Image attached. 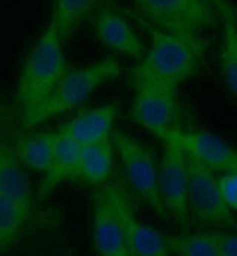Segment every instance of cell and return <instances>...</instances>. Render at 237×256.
Returning <instances> with one entry per match:
<instances>
[{
    "mask_svg": "<svg viewBox=\"0 0 237 256\" xmlns=\"http://www.w3.org/2000/svg\"><path fill=\"white\" fill-rule=\"evenodd\" d=\"M64 38L49 20L24 58L16 83V107L21 120L27 118L70 70Z\"/></svg>",
    "mask_w": 237,
    "mask_h": 256,
    "instance_id": "6da1fadb",
    "label": "cell"
},
{
    "mask_svg": "<svg viewBox=\"0 0 237 256\" xmlns=\"http://www.w3.org/2000/svg\"><path fill=\"white\" fill-rule=\"evenodd\" d=\"M136 20L152 37V46L144 58L129 72L130 86L160 83L178 89L181 83L196 74L206 44L158 30L138 16Z\"/></svg>",
    "mask_w": 237,
    "mask_h": 256,
    "instance_id": "7a4b0ae2",
    "label": "cell"
},
{
    "mask_svg": "<svg viewBox=\"0 0 237 256\" xmlns=\"http://www.w3.org/2000/svg\"><path fill=\"white\" fill-rule=\"evenodd\" d=\"M120 74L122 66L113 56L86 67L70 68L39 107L27 118L21 120L24 130L36 129L50 118L78 108L95 90L118 78Z\"/></svg>",
    "mask_w": 237,
    "mask_h": 256,
    "instance_id": "3957f363",
    "label": "cell"
},
{
    "mask_svg": "<svg viewBox=\"0 0 237 256\" xmlns=\"http://www.w3.org/2000/svg\"><path fill=\"white\" fill-rule=\"evenodd\" d=\"M138 18L154 28L206 44L204 33L218 26L221 15L209 0H134Z\"/></svg>",
    "mask_w": 237,
    "mask_h": 256,
    "instance_id": "277c9868",
    "label": "cell"
},
{
    "mask_svg": "<svg viewBox=\"0 0 237 256\" xmlns=\"http://www.w3.org/2000/svg\"><path fill=\"white\" fill-rule=\"evenodd\" d=\"M112 142L118 152L124 178L130 188L162 220H168L158 190V163L153 148L140 140L113 130Z\"/></svg>",
    "mask_w": 237,
    "mask_h": 256,
    "instance_id": "5b68a950",
    "label": "cell"
},
{
    "mask_svg": "<svg viewBox=\"0 0 237 256\" xmlns=\"http://www.w3.org/2000/svg\"><path fill=\"white\" fill-rule=\"evenodd\" d=\"M188 170V209L192 224L210 230L237 231V220L222 200L214 172L186 152Z\"/></svg>",
    "mask_w": 237,
    "mask_h": 256,
    "instance_id": "8992f818",
    "label": "cell"
},
{
    "mask_svg": "<svg viewBox=\"0 0 237 256\" xmlns=\"http://www.w3.org/2000/svg\"><path fill=\"white\" fill-rule=\"evenodd\" d=\"M130 106L134 123L148 130L162 142L174 132L181 130V110L176 88L160 83H141L134 88Z\"/></svg>",
    "mask_w": 237,
    "mask_h": 256,
    "instance_id": "52a82bcc",
    "label": "cell"
},
{
    "mask_svg": "<svg viewBox=\"0 0 237 256\" xmlns=\"http://www.w3.org/2000/svg\"><path fill=\"white\" fill-rule=\"evenodd\" d=\"M163 157L158 163V190L168 220L180 230L192 226L188 209V170L186 152L174 140L163 141Z\"/></svg>",
    "mask_w": 237,
    "mask_h": 256,
    "instance_id": "ba28073f",
    "label": "cell"
},
{
    "mask_svg": "<svg viewBox=\"0 0 237 256\" xmlns=\"http://www.w3.org/2000/svg\"><path fill=\"white\" fill-rule=\"evenodd\" d=\"M118 191V182H112L94 194L92 249L98 255L129 256Z\"/></svg>",
    "mask_w": 237,
    "mask_h": 256,
    "instance_id": "9c48e42d",
    "label": "cell"
},
{
    "mask_svg": "<svg viewBox=\"0 0 237 256\" xmlns=\"http://www.w3.org/2000/svg\"><path fill=\"white\" fill-rule=\"evenodd\" d=\"M168 138L174 140L184 152L193 156L214 174L237 172V148L209 132L176 130Z\"/></svg>",
    "mask_w": 237,
    "mask_h": 256,
    "instance_id": "30bf717a",
    "label": "cell"
},
{
    "mask_svg": "<svg viewBox=\"0 0 237 256\" xmlns=\"http://www.w3.org/2000/svg\"><path fill=\"white\" fill-rule=\"evenodd\" d=\"M92 21L95 36L106 48L135 61L144 58L147 52L144 42L113 6L101 9Z\"/></svg>",
    "mask_w": 237,
    "mask_h": 256,
    "instance_id": "8fae6325",
    "label": "cell"
},
{
    "mask_svg": "<svg viewBox=\"0 0 237 256\" xmlns=\"http://www.w3.org/2000/svg\"><path fill=\"white\" fill-rule=\"evenodd\" d=\"M118 208L123 220L124 236L128 242L129 256H168V240L160 231L142 222L136 215L132 202L118 184Z\"/></svg>",
    "mask_w": 237,
    "mask_h": 256,
    "instance_id": "7c38bea8",
    "label": "cell"
},
{
    "mask_svg": "<svg viewBox=\"0 0 237 256\" xmlns=\"http://www.w3.org/2000/svg\"><path fill=\"white\" fill-rule=\"evenodd\" d=\"M118 116V104L110 102L86 108L66 122L58 132L70 136L82 146L112 140L113 128Z\"/></svg>",
    "mask_w": 237,
    "mask_h": 256,
    "instance_id": "4fadbf2b",
    "label": "cell"
},
{
    "mask_svg": "<svg viewBox=\"0 0 237 256\" xmlns=\"http://www.w3.org/2000/svg\"><path fill=\"white\" fill-rule=\"evenodd\" d=\"M0 192L15 198L33 212L34 191L27 175V168L20 160L15 142L0 132Z\"/></svg>",
    "mask_w": 237,
    "mask_h": 256,
    "instance_id": "5bb4252c",
    "label": "cell"
},
{
    "mask_svg": "<svg viewBox=\"0 0 237 256\" xmlns=\"http://www.w3.org/2000/svg\"><path fill=\"white\" fill-rule=\"evenodd\" d=\"M82 146L67 135L56 130V142L52 162L44 172L43 181L39 185V198H46L64 181L76 180Z\"/></svg>",
    "mask_w": 237,
    "mask_h": 256,
    "instance_id": "9a60e30c",
    "label": "cell"
},
{
    "mask_svg": "<svg viewBox=\"0 0 237 256\" xmlns=\"http://www.w3.org/2000/svg\"><path fill=\"white\" fill-rule=\"evenodd\" d=\"M113 2L114 0H54L49 20L55 24L62 38L67 40L101 9L113 6Z\"/></svg>",
    "mask_w": 237,
    "mask_h": 256,
    "instance_id": "2e32d148",
    "label": "cell"
},
{
    "mask_svg": "<svg viewBox=\"0 0 237 256\" xmlns=\"http://www.w3.org/2000/svg\"><path fill=\"white\" fill-rule=\"evenodd\" d=\"M114 146L112 140L82 146L76 180L89 185H102L113 172Z\"/></svg>",
    "mask_w": 237,
    "mask_h": 256,
    "instance_id": "e0dca14e",
    "label": "cell"
},
{
    "mask_svg": "<svg viewBox=\"0 0 237 256\" xmlns=\"http://www.w3.org/2000/svg\"><path fill=\"white\" fill-rule=\"evenodd\" d=\"M15 142V150L27 169L44 174L52 162L56 130L54 132H40L30 135H20Z\"/></svg>",
    "mask_w": 237,
    "mask_h": 256,
    "instance_id": "ac0fdd59",
    "label": "cell"
},
{
    "mask_svg": "<svg viewBox=\"0 0 237 256\" xmlns=\"http://www.w3.org/2000/svg\"><path fill=\"white\" fill-rule=\"evenodd\" d=\"M32 210L0 192V254L8 252L21 237Z\"/></svg>",
    "mask_w": 237,
    "mask_h": 256,
    "instance_id": "d6986e66",
    "label": "cell"
},
{
    "mask_svg": "<svg viewBox=\"0 0 237 256\" xmlns=\"http://www.w3.org/2000/svg\"><path fill=\"white\" fill-rule=\"evenodd\" d=\"M222 38L220 50V67L224 83L237 98V15H221Z\"/></svg>",
    "mask_w": 237,
    "mask_h": 256,
    "instance_id": "ffe728a7",
    "label": "cell"
},
{
    "mask_svg": "<svg viewBox=\"0 0 237 256\" xmlns=\"http://www.w3.org/2000/svg\"><path fill=\"white\" fill-rule=\"evenodd\" d=\"M169 255L218 256V248L209 230L198 232H182L166 236Z\"/></svg>",
    "mask_w": 237,
    "mask_h": 256,
    "instance_id": "44dd1931",
    "label": "cell"
},
{
    "mask_svg": "<svg viewBox=\"0 0 237 256\" xmlns=\"http://www.w3.org/2000/svg\"><path fill=\"white\" fill-rule=\"evenodd\" d=\"M220 192L227 208L237 214V172L222 174L216 178Z\"/></svg>",
    "mask_w": 237,
    "mask_h": 256,
    "instance_id": "7402d4cb",
    "label": "cell"
},
{
    "mask_svg": "<svg viewBox=\"0 0 237 256\" xmlns=\"http://www.w3.org/2000/svg\"><path fill=\"white\" fill-rule=\"evenodd\" d=\"M215 244L218 248V256H237V232L233 230H209Z\"/></svg>",
    "mask_w": 237,
    "mask_h": 256,
    "instance_id": "603a6c76",
    "label": "cell"
},
{
    "mask_svg": "<svg viewBox=\"0 0 237 256\" xmlns=\"http://www.w3.org/2000/svg\"><path fill=\"white\" fill-rule=\"evenodd\" d=\"M209 2L216 8V10L220 12V15H226V14L237 15L236 8H234V4L230 0H209Z\"/></svg>",
    "mask_w": 237,
    "mask_h": 256,
    "instance_id": "cb8c5ba5",
    "label": "cell"
}]
</instances>
